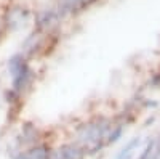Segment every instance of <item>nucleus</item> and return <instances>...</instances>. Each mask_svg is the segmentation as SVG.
<instances>
[{
	"label": "nucleus",
	"instance_id": "0eeeda50",
	"mask_svg": "<svg viewBox=\"0 0 160 159\" xmlns=\"http://www.w3.org/2000/svg\"><path fill=\"white\" fill-rule=\"evenodd\" d=\"M123 130H125V125H123V124H115V125H112L111 130H109V134H108V137H106V146H108V145L117 143L120 138H122Z\"/></svg>",
	"mask_w": 160,
	"mask_h": 159
},
{
	"label": "nucleus",
	"instance_id": "39448f33",
	"mask_svg": "<svg viewBox=\"0 0 160 159\" xmlns=\"http://www.w3.org/2000/svg\"><path fill=\"white\" fill-rule=\"evenodd\" d=\"M51 146L47 143H37L34 146L24 150L28 159H48V153H50Z\"/></svg>",
	"mask_w": 160,
	"mask_h": 159
},
{
	"label": "nucleus",
	"instance_id": "6e6552de",
	"mask_svg": "<svg viewBox=\"0 0 160 159\" xmlns=\"http://www.w3.org/2000/svg\"><path fill=\"white\" fill-rule=\"evenodd\" d=\"M48 159H64V156H62V153H61L59 146H58V148H51V150H50V153H48Z\"/></svg>",
	"mask_w": 160,
	"mask_h": 159
},
{
	"label": "nucleus",
	"instance_id": "f257e3e1",
	"mask_svg": "<svg viewBox=\"0 0 160 159\" xmlns=\"http://www.w3.org/2000/svg\"><path fill=\"white\" fill-rule=\"evenodd\" d=\"M112 127V121L108 117H96L77 127L75 143H78L87 156H96L106 146V137Z\"/></svg>",
	"mask_w": 160,
	"mask_h": 159
},
{
	"label": "nucleus",
	"instance_id": "7ed1b4c3",
	"mask_svg": "<svg viewBox=\"0 0 160 159\" xmlns=\"http://www.w3.org/2000/svg\"><path fill=\"white\" fill-rule=\"evenodd\" d=\"M95 2L96 0H58V8H59V13H62V15L64 13H77L88 8Z\"/></svg>",
	"mask_w": 160,
	"mask_h": 159
},
{
	"label": "nucleus",
	"instance_id": "20e7f679",
	"mask_svg": "<svg viewBox=\"0 0 160 159\" xmlns=\"http://www.w3.org/2000/svg\"><path fill=\"white\" fill-rule=\"evenodd\" d=\"M64 159H87V153L85 150L80 146L78 143L75 141H69V143H62L61 146H59Z\"/></svg>",
	"mask_w": 160,
	"mask_h": 159
},
{
	"label": "nucleus",
	"instance_id": "9d476101",
	"mask_svg": "<svg viewBox=\"0 0 160 159\" xmlns=\"http://www.w3.org/2000/svg\"><path fill=\"white\" fill-rule=\"evenodd\" d=\"M13 159H28V156H26L24 151H18L15 156H13Z\"/></svg>",
	"mask_w": 160,
	"mask_h": 159
},
{
	"label": "nucleus",
	"instance_id": "1a4fd4ad",
	"mask_svg": "<svg viewBox=\"0 0 160 159\" xmlns=\"http://www.w3.org/2000/svg\"><path fill=\"white\" fill-rule=\"evenodd\" d=\"M151 84H152L154 87H158V85H160V72H158V74H155V76L152 77V81H151Z\"/></svg>",
	"mask_w": 160,
	"mask_h": 159
},
{
	"label": "nucleus",
	"instance_id": "423d86ee",
	"mask_svg": "<svg viewBox=\"0 0 160 159\" xmlns=\"http://www.w3.org/2000/svg\"><path fill=\"white\" fill-rule=\"evenodd\" d=\"M141 145V137H133L130 141H127V145L117 153L115 159H131V156L135 154V151L138 150V146Z\"/></svg>",
	"mask_w": 160,
	"mask_h": 159
},
{
	"label": "nucleus",
	"instance_id": "f03ea898",
	"mask_svg": "<svg viewBox=\"0 0 160 159\" xmlns=\"http://www.w3.org/2000/svg\"><path fill=\"white\" fill-rule=\"evenodd\" d=\"M8 69H10V74L13 77V90H15L16 93H21V92L31 84L32 71L29 69L28 63L24 61V58L21 55H16L10 60Z\"/></svg>",
	"mask_w": 160,
	"mask_h": 159
}]
</instances>
